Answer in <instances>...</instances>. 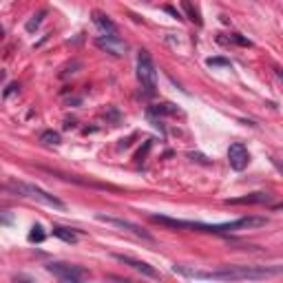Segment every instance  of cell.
<instances>
[{"label": "cell", "instance_id": "obj_6", "mask_svg": "<svg viewBox=\"0 0 283 283\" xmlns=\"http://www.w3.org/2000/svg\"><path fill=\"white\" fill-rule=\"evenodd\" d=\"M115 259L119 263H124V266H129V268H133L135 272H140L144 276H150V279H157L159 272L155 270L153 266H148L146 261H140V259H131V257H124V255H115Z\"/></svg>", "mask_w": 283, "mask_h": 283}, {"label": "cell", "instance_id": "obj_4", "mask_svg": "<svg viewBox=\"0 0 283 283\" xmlns=\"http://www.w3.org/2000/svg\"><path fill=\"white\" fill-rule=\"evenodd\" d=\"M47 270H49L53 276H58L60 281H64V283H77L80 279H84V274H87L82 268L69 266V263H49Z\"/></svg>", "mask_w": 283, "mask_h": 283}, {"label": "cell", "instance_id": "obj_15", "mask_svg": "<svg viewBox=\"0 0 283 283\" xmlns=\"http://www.w3.org/2000/svg\"><path fill=\"white\" fill-rule=\"evenodd\" d=\"M29 239H31V241H42V239H45V232H42V228L40 226H33L31 232H29Z\"/></svg>", "mask_w": 283, "mask_h": 283}, {"label": "cell", "instance_id": "obj_12", "mask_svg": "<svg viewBox=\"0 0 283 283\" xmlns=\"http://www.w3.org/2000/svg\"><path fill=\"white\" fill-rule=\"evenodd\" d=\"M182 7L186 11V16H188V20H192L195 25H201V18H199V11H197L195 7H192L190 0H182Z\"/></svg>", "mask_w": 283, "mask_h": 283}, {"label": "cell", "instance_id": "obj_18", "mask_svg": "<svg viewBox=\"0 0 283 283\" xmlns=\"http://www.w3.org/2000/svg\"><path fill=\"white\" fill-rule=\"evenodd\" d=\"M272 164H274V166H276V168H279V171L283 173V161H281L279 157H272Z\"/></svg>", "mask_w": 283, "mask_h": 283}, {"label": "cell", "instance_id": "obj_2", "mask_svg": "<svg viewBox=\"0 0 283 283\" xmlns=\"http://www.w3.org/2000/svg\"><path fill=\"white\" fill-rule=\"evenodd\" d=\"M137 77H140L144 91L153 95L155 89H157V71H155V64L150 60L148 51H140V58H137Z\"/></svg>", "mask_w": 283, "mask_h": 283}, {"label": "cell", "instance_id": "obj_17", "mask_svg": "<svg viewBox=\"0 0 283 283\" xmlns=\"http://www.w3.org/2000/svg\"><path fill=\"white\" fill-rule=\"evenodd\" d=\"M208 64H210V67H230V62L224 60V58H210Z\"/></svg>", "mask_w": 283, "mask_h": 283}, {"label": "cell", "instance_id": "obj_11", "mask_svg": "<svg viewBox=\"0 0 283 283\" xmlns=\"http://www.w3.org/2000/svg\"><path fill=\"white\" fill-rule=\"evenodd\" d=\"M53 234H56L58 239H62V241H67V244H75L77 241V234L73 230H69V228H62V226L53 228Z\"/></svg>", "mask_w": 283, "mask_h": 283}, {"label": "cell", "instance_id": "obj_1", "mask_svg": "<svg viewBox=\"0 0 283 283\" xmlns=\"http://www.w3.org/2000/svg\"><path fill=\"white\" fill-rule=\"evenodd\" d=\"M157 224H164L168 228H177V230H199V232H234V230H252V228H261L268 224L266 217H241V219L226 221V224H201V221H184V219H171L164 215L150 217Z\"/></svg>", "mask_w": 283, "mask_h": 283}, {"label": "cell", "instance_id": "obj_7", "mask_svg": "<svg viewBox=\"0 0 283 283\" xmlns=\"http://www.w3.org/2000/svg\"><path fill=\"white\" fill-rule=\"evenodd\" d=\"M98 219H100V221H104V224H108V226H115V228H122V230H129V232H133L135 237H142V239H150V234H148V232H144L140 226L131 224V221H124V219H115V217H106V215H98Z\"/></svg>", "mask_w": 283, "mask_h": 283}, {"label": "cell", "instance_id": "obj_9", "mask_svg": "<svg viewBox=\"0 0 283 283\" xmlns=\"http://www.w3.org/2000/svg\"><path fill=\"white\" fill-rule=\"evenodd\" d=\"M93 22H95V25H98L106 35H115V33H117V27L113 25V20H111L108 16L102 14V11H93Z\"/></svg>", "mask_w": 283, "mask_h": 283}, {"label": "cell", "instance_id": "obj_3", "mask_svg": "<svg viewBox=\"0 0 283 283\" xmlns=\"http://www.w3.org/2000/svg\"><path fill=\"white\" fill-rule=\"evenodd\" d=\"M7 188L16 190L20 197H31V199L42 201V204H47V206H53V208H58V210H64V204L60 201L58 197H53V195H49V192H45L42 188H38V186H31V184H22V182H18V184H9Z\"/></svg>", "mask_w": 283, "mask_h": 283}, {"label": "cell", "instance_id": "obj_13", "mask_svg": "<svg viewBox=\"0 0 283 283\" xmlns=\"http://www.w3.org/2000/svg\"><path fill=\"white\" fill-rule=\"evenodd\" d=\"M40 142L42 144H53V146H58V144L62 142V137H60L58 131H45V133L40 135Z\"/></svg>", "mask_w": 283, "mask_h": 283}, {"label": "cell", "instance_id": "obj_8", "mask_svg": "<svg viewBox=\"0 0 283 283\" xmlns=\"http://www.w3.org/2000/svg\"><path fill=\"white\" fill-rule=\"evenodd\" d=\"M98 47L100 49H104V51H108V53H113V56H124V49H126V45L117 38V33L98 38Z\"/></svg>", "mask_w": 283, "mask_h": 283}, {"label": "cell", "instance_id": "obj_14", "mask_svg": "<svg viewBox=\"0 0 283 283\" xmlns=\"http://www.w3.org/2000/svg\"><path fill=\"white\" fill-rule=\"evenodd\" d=\"M153 113H157V115H173V113H177V108L173 104H159L153 108Z\"/></svg>", "mask_w": 283, "mask_h": 283}, {"label": "cell", "instance_id": "obj_10", "mask_svg": "<svg viewBox=\"0 0 283 283\" xmlns=\"http://www.w3.org/2000/svg\"><path fill=\"white\" fill-rule=\"evenodd\" d=\"M272 197L266 195V192H252V195H246V197H237V199H228V204L232 206H239V204H268Z\"/></svg>", "mask_w": 283, "mask_h": 283}, {"label": "cell", "instance_id": "obj_16", "mask_svg": "<svg viewBox=\"0 0 283 283\" xmlns=\"http://www.w3.org/2000/svg\"><path fill=\"white\" fill-rule=\"evenodd\" d=\"M42 18H45V11H40V14H38V16H33V18H31V20H29V22H27V31H33V29H35V27H38V25H40V22H42Z\"/></svg>", "mask_w": 283, "mask_h": 283}, {"label": "cell", "instance_id": "obj_19", "mask_svg": "<svg viewBox=\"0 0 283 283\" xmlns=\"http://www.w3.org/2000/svg\"><path fill=\"white\" fill-rule=\"evenodd\" d=\"M276 75H279L281 80H283V71H281V69H276Z\"/></svg>", "mask_w": 283, "mask_h": 283}, {"label": "cell", "instance_id": "obj_5", "mask_svg": "<svg viewBox=\"0 0 283 283\" xmlns=\"http://www.w3.org/2000/svg\"><path fill=\"white\" fill-rule=\"evenodd\" d=\"M248 161H250L248 148H246L241 142L230 144V148H228V164H230V168H234V171H244V168L248 166Z\"/></svg>", "mask_w": 283, "mask_h": 283}]
</instances>
